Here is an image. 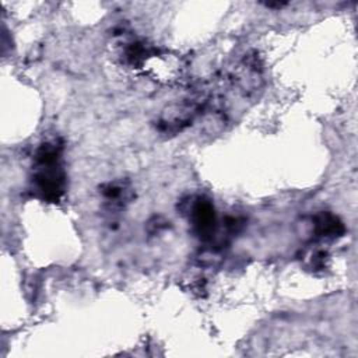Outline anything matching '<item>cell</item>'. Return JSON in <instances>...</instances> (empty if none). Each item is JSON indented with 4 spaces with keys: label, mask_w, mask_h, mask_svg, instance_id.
<instances>
[{
    "label": "cell",
    "mask_w": 358,
    "mask_h": 358,
    "mask_svg": "<svg viewBox=\"0 0 358 358\" xmlns=\"http://www.w3.org/2000/svg\"><path fill=\"white\" fill-rule=\"evenodd\" d=\"M105 207L110 211L124 208L134 199V192L127 180H113L101 186Z\"/></svg>",
    "instance_id": "cell-4"
},
{
    "label": "cell",
    "mask_w": 358,
    "mask_h": 358,
    "mask_svg": "<svg viewBox=\"0 0 358 358\" xmlns=\"http://www.w3.org/2000/svg\"><path fill=\"white\" fill-rule=\"evenodd\" d=\"M313 231L317 238L334 239L344 234V225L338 217L331 213L322 211L313 217Z\"/></svg>",
    "instance_id": "cell-5"
},
{
    "label": "cell",
    "mask_w": 358,
    "mask_h": 358,
    "mask_svg": "<svg viewBox=\"0 0 358 358\" xmlns=\"http://www.w3.org/2000/svg\"><path fill=\"white\" fill-rule=\"evenodd\" d=\"M187 214L196 236L204 242L211 241L217 227L215 211L211 201L206 197L190 199L187 203Z\"/></svg>",
    "instance_id": "cell-3"
},
{
    "label": "cell",
    "mask_w": 358,
    "mask_h": 358,
    "mask_svg": "<svg viewBox=\"0 0 358 358\" xmlns=\"http://www.w3.org/2000/svg\"><path fill=\"white\" fill-rule=\"evenodd\" d=\"M62 144L56 140L45 141L35 152V173L32 185L36 194L45 201L56 203L66 189V175L60 165Z\"/></svg>",
    "instance_id": "cell-1"
},
{
    "label": "cell",
    "mask_w": 358,
    "mask_h": 358,
    "mask_svg": "<svg viewBox=\"0 0 358 358\" xmlns=\"http://www.w3.org/2000/svg\"><path fill=\"white\" fill-rule=\"evenodd\" d=\"M206 96L194 94L176 103L169 105L158 120V130L164 134H176L186 129L194 117L203 110L206 105Z\"/></svg>",
    "instance_id": "cell-2"
}]
</instances>
